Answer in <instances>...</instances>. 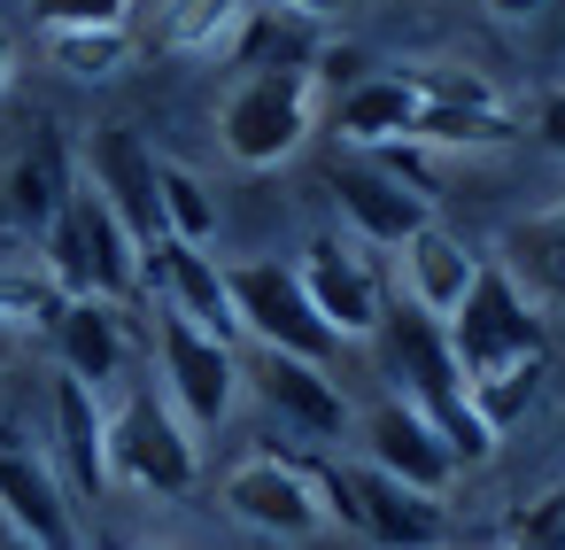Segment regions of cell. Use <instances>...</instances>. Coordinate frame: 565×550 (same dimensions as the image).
I'll use <instances>...</instances> for the list:
<instances>
[{"label": "cell", "instance_id": "18", "mask_svg": "<svg viewBox=\"0 0 565 550\" xmlns=\"http://www.w3.org/2000/svg\"><path fill=\"white\" fill-rule=\"evenodd\" d=\"M411 117H418L411 71H364V78L341 86V102H333V133L356 140V148H403V140H411Z\"/></svg>", "mask_w": 565, "mask_h": 550}, {"label": "cell", "instance_id": "16", "mask_svg": "<svg viewBox=\"0 0 565 550\" xmlns=\"http://www.w3.org/2000/svg\"><path fill=\"white\" fill-rule=\"evenodd\" d=\"M248 388H256L287 426H302V434H318V442H333V434L349 426V403H341V388L326 380V364H302V357H279V349H248Z\"/></svg>", "mask_w": 565, "mask_h": 550}, {"label": "cell", "instance_id": "9", "mask_svg": "<svg viewBox=\"0 0 565 550\" xmlns=\"http://www.w3.org/2000/svg\"><path fill=\"white\" fill-rule=\"evenodd\" d=\"M0 527L24 550H78V519H71V488L55 457L17 442L9 426H0Z\"/></svg>", "mask_w": 565, "mask_h": 550}, {"label": "cell", "instance_id": "7", "mask_svg": "<svg viewBox=\"0 0 565 550\" xmlns=\"http://www.w3.org/2000/svg\"><path fill=\"white\" fill-rule=\"evenodd\" d=\"M156 364H163V395L194 426V442L233 419V395H241V349L233 341H210L202 326L156 310Z\"/></svg>", "mask_w": 565, "mask_h": 550}, {"label": "cell", "instance_id": "31", "mask_svg": "<svg viewBox=\"0 0 565 550\" xmlns=\"http://www.w3.org/2000/svg\"><path fill=\"white\" fill-rule=\"evenodd\" d=\"M132 0H32L40 32H102V24H125Z\"/></svg>", "mask_w": 565, "mask_h": 550}, {"label": "cell", "instance_id": "24", "mask_svg": "<svg viewBox=\"0 0 565 550\" xmlns=\"http://www.w3.org/2000/svg\"><path fill=\"white\" fill-rule=\"evenodd\" d=\"M241 9H248V0H163L156 47H163V55H225Z\"/></svg>", "mask_w": 565, "mask_h": 550}, {"label": "cell", "instance_id": "29", "mask_svg": "<svg viewBox=\"0 0 565 550\" xmlns=\"http://www.w3.org/2000/svg\"><path fill=\"white\" fill-rule=\"evenodd\" d=\"M534 395H542V364H511V372H495V380H472V411H480L488 434L519 426Z\"/></svg>", "mask_w": 565, "mask_h": 550}, {"label": "cell", "instance_id": "10", "mask_svg": "<svg viewBox=\"0 0 565 550\" xmlns=\"http://www.w3.org/2000/svg\"><path fill=\"white\" fill-rule=\"evenodd\" d=\"M225 511L264 535V542H310L326 527V504H318V480L287 457H241L225 473Z\"/></svg>", "mask_w": 565, "mask_h": 550}, {"label": "cell", "instance_id": "2", "mask_svg": "<svg viewBox=\"0 0 565 550\" xmlns=\"http://www.w3.org/2000/svg\"><path fill=\"white\" fill-rule=\"evenodd\" d=\"M63 287V303H132L148 295V248L125 233V218L78 179L71 202L47 225V256H40Z\"/></svg>", "mask_w": 565, "mask_h": 550}, {"label": "cell", "instance_id": "34", "mask_svg": "<svg viewBox=\"0 0 565 550\" xmlns=\"http://www.w3.org/2000/svg\"><path fill=\"white\" fill-rule=\"evenodd\" d=\"M488 9H495V17H511V24H526V17L542 9V0H488Z\"/></svg>", "mask_w": 565, "mask_h": 550}, {"label": "cell", "instance_id": "28", "mask_svg": "<svg viewBox=\"0 0 565 550\" xmlns=\"http://www.w3.org/2000/svg\"><path fill=\"white\" fill-rule=\"evenodd\" d=\"M47 55H55V71H71V78H109V71H125L132 32H125V24H102V32H47Z\"/></svg>", "mask_w": 565, "mask_h": 550}, {"label": "cell", "instance_id": "25", "mask_svg": "<svg viewBox=\"0 0 565 550\" xmlns=\"http://www.w3.org/2000/svg\"><path fill=\"white\" fill-rule=\"evenodd\" d=\"M55 318H63V287H55V272L32 264V256H0V326H9V334L47 326V334H55Z\"/></svg>", "mask_w": 565, "mask_h": 550}, {"label": "cell", "instance_id": "3", "mask_svg": "<svg viewBox=\"0 0 565 550\" xmlns=\"http://www.w3.org/2000/svg\"><path fill=\"white\" fill-rule=\"evenodd\" d=\"M310 133H318V78L310 71H256L217 109V140L248 171H271V163L302 156Z\"/></svg>", "mask_w": 565, "mask_h": 550}, {"label": "cell", "instance_id": "12", "mask_svg": "<svg viewBox=\"0 0 565 550\" xmlns=\"http://www.w3.org/2000/svg\"><path fill=\"white\" fill-rule=\"evenodd\" d=\"M148 295H156L171 318L202 326L210 341H233V349H241V318H233V295H225V264H210L202 248L156 241V248H148Z\"/></svg>", "mask_w": 565, "mask_h": 550}, {"label": "cell", "instance_id": "13", "mask_svg": "<svg viewBox=\"0 0 565 550\" xmlns=\"http://www.w3.org/2000/svg\"><path fill=\"white\" fill-rule=\"evenodd\" d=\"M333 202H341L349 233L372 241V248H411V241L434 225L426 194H411V187H403L395 171H380V163H333Z\"/></svg>", "mask_w": 565, "mask_h": 550}, {"label": "cell", "instance_id": "27", "mask_svg": "<svg viewBox=\"0 0 565 550\" xmlns=\"http://www.w3.org/2000/svg\"><path fill=\"white\" fill-rule=\"evenodd\" d=\"M156 194H163V241L210 248V233H217V202H210V187H202L186 163H163V171H156Z\"/></svg>", "mask_w": 565, "mask_h": 550}, {"label": "cell", "instance_id": "23", "mask_svg": "<svg viewBox=\"0 0 565 550\" xmlns=\"http://www.w3.org/2000/svg\"><path fill=\"white\" fill-rule=\"evenodd\" d=\"M71 187H78V179H71V163H63V148H55V140H40V148L9 171V218H17V225H32V233L47 241V225H55V210L71 202Z\"/></svg>", "mask_w": 565, "mask_h": 550}, {"label": "cell", "instance_id": "17", "mask_svg": "<svg viewBox=\"0 0 565 550\" xmlns=\"http://www.w3.org/2000/svg\"><path fill=\"white\" fill-rule=\"evenodd\" d=\"M225 55H233V71H310L318 55H326V32L310 24V17H295L287 0H248L241 9V24H233V40H225Z\"/></svg>", "mask_w": 565, "mask_h": 550}, {"label": "cell", "instance_id": "20", "mask_svg": "<svg viewBox=\"0 0 565 550\" xmlns=\"http://www.w3.org/2000/svg\"><path fill=\"white\" fill-rule=\"evenodd\" d=\"M472 279H480V256L457 241V233H441V225H426L411 248H403V303H418L426 318H449L465 295H472Z\"/></svg>", "mask_w": 565, "mask_h": 550}, {"label": "cell", "instance_id": "30", "mask_svg": "<svg viewBox=\"0 0 565 550\" xmlns=\"http://www.w3.org/2000/svg\"><path fill=\"white\" fill-rule=\"evenodd\" d=\"M411 86H418V102H441V109H503L495 86L472 78V71H457V63H441V71H411Z\"/></svg>", "mask_w": 565, "mask_h": 550}, {"label": "cell", "instance_id": "40", "mask_svg": "<svg viewBox=\"0 0 565 550\" xmlns=\"http://www.w3.org/2000/svg\"><path fill=\"white\" fill-rule=\"evenodd\" d=\"M9 542H17V535H9ZM17 550H24V542H17Z\"/></svg>", "mask_w": 565, "mask_h": 550}, {"label": "cell", "instance_id": "21", "mask_svg": "<svg viewBox=\"0 0 565 550\" xmlns=\"http://www.w3.org/2000/svg\"><path fill=\"white\" fill-rule=\"evenodd\" d=\"M55 341L71 357V380H86V388L117 380V364H125V318H117V303H63Z\"/></svg>", "mask_w": 565, "mask_h": 550}, {"label": "cell", "instance_id": "8", "mask_svg": "<svg viewBox=\"0 0 565 550\" xmlns=\"http://www.w3.org/2000/svg\"><path fill=\"white\" fill-rule=\"evenodd\" d=\"M318 504H326V519H356L387 550H441V504L403 488V480H387L380 465H326Z\"/></svg>", "mask_w": 565, "mask_h": 550}, {"label": "cell", "instance_id": "36", "mask_svg": "<svg viewBox=\"0 0 565 550\" xmlns=\"http://www.w3.org/2000/svg\"><path fill=\"white\" fill-rule=\"evenodd\" d=\"M109 550H171V542H109Z\"/></svg>", "mask_w": 565, "mask_h": 550}, {"label": "cell", "instance_id": "37", "mask_svg": "<svg viewBox=\"0 0 565 550\" xmlns=\"http://www.w3.org/2000/svg\"><path fill=\"white\" fill-rule=\"evenodd\" d=\"M9 341H17V334H9V326H0V364H9Z\"/></svg>", "mask_w": 565, "mask_h": 550}, {"label": "cell", "instance_id": "33", "mask_svg": "<svg viewBox=\"0 0 565 550\" xmlns=\"http://www.w3.org/2000/svg\"><path fill=\"white\" fill-rule=\"evenodd\" d=\"M295 17H310V24H326V17H341V9H356V0H287Z\"/></svg>", "mask_w": 565, "mask_h": 550}, {"label": "cell", "instance_id": "38", "mask_svg": "<svg viewBox=\"0 0 565 550\" xmlns=\"http://www.w3.org/2000/svg\"><path fill=\"white\" fill-rule=\"evenodd\" d=\"M557 511H565V480H557Z\"/></svg>", "mask_w": 565, "mask_h": 550}, {"label": "cell", "instance_id": "15", "mask_svg": "<svg viewBox=\"0 0 565 550\" xmlns=\"http://www.w3.org/2000/svg\"><path fill=\"white\" fill-rule=\"evenodd\" d=\"M364 465H380L387 480H403V488H418V496H449V480H457V457H449V442L395 395V403H380L372 419H364Z\"/></svg>", "mask_w": 565, "mask_h": 550}, {"label": "cell", "instance_id": "39", "mask_svg": "<svg viewBox=\"0 0 565 550\" xmlns=\"http://www.w3.org/2000/svg\"><path fill=\"white\" fill-rule=\"evenodd\" d=\"M511 550H534V542H511Z\"/></svg>", "mask_w": 565, "mask_h": 550}, {"label": "cell", "instance_id": "4", "mask_svg": "<svg viewBox=\"0 0 565 550\" xmlns=\"http://www.w3.org/2000/svg\"><path fill=\"white\" fill-rule=\"evenodd\" d=\"M441 326H449V349H457L465 380H495V372H511V364H542V349H550V334H542L526 287H519L503 264H480L472 295H465Z\"/></svg>", "mask_w": 565, "mask_h": 550}, {"label": "cell", "instance_id": "19", "mask_svg": "<svg viewBox=\"0 0 565 550\" xmlns=\"http://www.w3.org/2000/svg\"><path fill=\"white\" fill-rule=\"evenodd\" d=\"M55 442H63V488L102 496L109 488V411L86 380H55Z\"/></svg>", "mask_w": 565, "mask_h": 550}, {"label": "cell", "instance_id": "32", "mask_svg": "<svg viewBox=\"0 0 565 550\" xmlns=\"http://www.w3.org/2000/svg\"><path fill=\"white\" fill-rule=\"evenodd\" d=\"M534 133L565 156V94H542V109H534Z\"/></svg>", "mask_w": 565, "mask_h": 550}, {"label": "cell", "instance_id": "22", "mask_svg": "<svg viewBox=\"0 0 565 550\" xmlns=\"http://www.w3.org/2000/svg\"><path fill=\"white\" fill-rule=\"evenodd\" d=\"M503 256H511L503 272H511L519 287H542L550 303H565V202L519 218V225L503 233Z\"/></svg>", "mask_w": 565, "mask_h": 550}, {"label": "cell", "instance_id": "14", "mask_svg": "<svg viewBox=\"0 0 565 550\" xmlns=\"http://www.w3.org/2000/svg\"><path fill=\"white\" fill-rule=\"evenodd\" d=\"M302 287H310L318 318L333 326V341H364V334H380V318H387V287H380V272H372L356 248H341V241H310Z\"/></svg>", "mask_w": 565, "mask_h": 550}, {"label": "cell", "instance_id": "35", "mask_svg": "<svg viewBox=\"0 0 565 550\" xmlns=\"http://www.w3.org/2000/svg\"><path fill=\"white\" fill-rule=\"evenodd\" d=\"M9 86H17V47L0 40V94H9Z\"/></svg>", "mask_w": 565, "mask_h": 550}, {"label": "cell", "instance_id": "26", "mask_svg": "<svg viewBox=\"0 0 565 550\" xmlns=\"http://www.w3.org/2000/svg\"><path fill=\"white\" fill-rule=\"evenodd\" d=\"M495 140H511V109H441V102H418L403 148H495Z\"/></svg>", "mask_w": 565, "mask_h": 550}, {"label": "cell", "instance_id": "1", "mask_svg": "<svg viewBox=\"0 0 565 550\" xmlns=\"http://www.w3.org/2000/svg\"><path fill=\"white\" fill-rule=\"evenodd\" d=\"M380 357H387V372L403 380V403L449 442L457 473H465V465H488L495 434H488L480 411H472V380H465V364H457V349H449V326L426 318L418 303H387V318H380Z\"/></svg>", "mask_w": 565, "mask_h": 550}, {"label": "cell", "instance_id": "6", "mask_svg": "<svg viewBox=\"0 0 565 550\" xmlns=\"http://www.w3.org/2000/svg\"><path fill=\"white\" fill-rule=\"evenodd\" d=\"M225 295H233V318H241V341L248 349H279V357H302V364H326L341 349L333 326L318 318V303H310V287H302L295 264H271V256L233 264L225 272Z\"/></svg>", "mask_w": 565, "mask_h": 550}, {"label": "cell", "instance_id": "5", "mask_svg": "<svg viewBox=\"0 0 565 550\" xmlns=\"http://www.w3.org/2000/svg\"><path fill=\"white\" fill-rule=\"evenodd\" d=\"M202 473V442L194 426L171 411L163 388H132L109 411V480L140 488V496H186Z\"/></svg>", "mask_w": 565, "mask_h": 550}, {"label": "cell", "instance_id": "11", "mask_svg": "<svg viewBox=\"0 0 565 550\" xmlns=\"http://www.w3.org/2000/svg\"><path fill=\"white\" fill-rule=\"evenodd\" d=\"M156 171H163V156H148V140H140L132 125H102L94 148H86V187L125 218V233H132L140 248L163 241V194H156Z\"/></svg>", "mask_w": 565, "mask_h": 550}]
</instances>
